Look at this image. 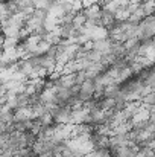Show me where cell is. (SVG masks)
<instances>
[{
	"instance_id": "6da1fadb",
	"label": "cell",
	"mask_w": 155,
	"mask_h": 157,
	"mask_svg": "<svg viewBox=\"0 0 155 157\" xmlns=\"http://www.w3.org/2000/svg\"><path fill=\"white\" fill-rule=\"evenodd\" d=\"M94 79H84L81 82V89H79V99H82L84 102L90 101L94 95Z\"/></svg>"
},
{
	"instance_id": "7a4b0ae2",
	"label": "cell",
	"mask_w": 155,
	"mask_h": 157,
	"mask_svg": "<svg viewBox=\"0 0 155 157\" xmlns=\"http://www.w3.org/2000/svg\"><path fill=\"white\" fill-rule=\"evenodd\" d=\"M34 119V108L32 107H21L14 110V122H24Z\"/></svg>"
},
{
	"instance_id": "3957f363",
	"label": "cell",
	"mask_w": 155,
	"mask_h": 157,
	"mask_svg": "<svg viewBox=\"0 0 155 157\" xmlns=\"http://www.w3.org/2000/svg\"><path fill=\"white\" fill-rule=\"evenodd\" d=\"M82 11H84L87 20H93V21H94V20H99V18H101L102 6L98 3V5H91V6H88V8H84Z\"/></svg>"
},
{
	"instance_id": "277c9868",
	"label": "cell",
	"mask_w": 155,
	"mask_h": 157,
	"mask_svg": "<svg viewBox=\"0 0 155 157\" xmlns=\"http://www.w3.org/2000/svg\"><path fill=\"white\" fill-rule=\"evenodd\" d=\"M85 23H87V17H85L84 11L81 9V11H78V12L75 14L72 25H73V26H75V28L78 29V28H84V26H85Z\"/></svg>"
},
{
	"instance_id": "5b68a950",
	"label": "cell",
	"mask_w": 155,
	"mask_h": 157,
	"mask_svg": "<svg viewBox=\"0 0 155 157\" xmlns=\"http://www.w3.org/2000/svg\"><path fill=\"white\" fill-rule=\"evenodd\" d=\"M38 121H40V124H41L43 127H50V125H55V122H53V116H52L50 113H44L41 117H38Z\"/></svg>"
},
{
	"instance_id": "8992f818",
	"label": "cell",
	"mask_w": 155,
	"mask_h": 157,
	"mask_svg": "<svg viewBox=\"0 0 155 157\" xmlns=\"http://www.w3.org/2000/svg\"><path fill=\"white\" fill-rule=\"evenodd\" d=\"M20 43L18 38H5L3 40V49H11V48H17Z\"/></svg>"
},
{
	"instance_id": "52a82bcc",
	"label": "cell",
	"mask_w": 155,
	"mask_h": 157,
	"mask_svg": "<svg viewBox=\"0 0 155 157\" xmlns=\"http://www.w3.org/2000/svg\"><path fill=\"white\" fill-rule=\"evenodd\" d=\"M6 93H8V90H6V87H5V84L0 87V98H3V96H6Z\"/></svg>"
},
{
	"instance_id": "ba28073f",
	"label": "cell",
	"mask_w": 155,
	"mask_h": 157,
	"mask_svg": "<svg viewBox=\"0 0 155 157\" xmlns=\"http://www.w3.org/2000/svg\"><path fill=\"white\" fill-rule=\"evenodd\" d=\"M135 157H148V156H146V154H145V153H143V151L140 150V151H138V153L135 154Z\"/></svg>"
},
{
	"instance_id": "9c48e42d",
	"label": "cell",
	"mask_w": 155,
	"mask_h": 157,
	"mask_svg": "<svg viewBox=\"0 0 155 157\" xmlns=\"http://www.w3.org/2000/svg\"><path fill=\"white\" fill-rule=\"evenodd\" d=\"M140 3H145V2H151V0H138Z\"/></svg>"
},
{
	"instance_id": "30bf717a",
	"label": "cell",
	"mask_w": 155,
	"mask_h": 157,
	"mask_svg": "<svg viewBox=\"0 0 155 157\" xmlns=\"http://www.w3.org/2000/svg\"><path fill=\"white\" fill-rule=\"evenodd\" d=\"M2 86H3V82H2V81H0V87H2Z\"/></svg>"
},
{
	"instance_id": "8fae6325",
	"label": "cell",
	"mask_w": 155,
	"mask_h": 157,
	"mask_svg": "<svg viewBox=\"0 0 155 157\" xmlns=\"http://www.w3.org/2000/svg\"><path fill=\"white\" fill-rule=\"evenodd\" d=\"M0 34H2V32H0Z\"/></svg>"
}]
</instances>
